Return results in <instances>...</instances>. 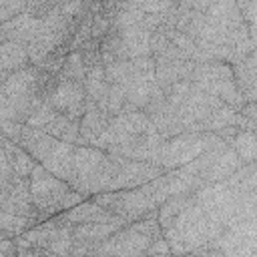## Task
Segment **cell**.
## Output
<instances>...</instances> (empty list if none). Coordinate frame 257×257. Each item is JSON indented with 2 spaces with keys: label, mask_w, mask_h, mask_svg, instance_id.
Returning <instances> with one entry per match:
<instances>
[{
  "label": "cell",
  "mask_w": 257,
  "mask_h": 257,
  "mask_svg": "<svg viewBox=\"0 0 257 257\" xmlns=\"http://www.w3.org/2000/svg\"><path fill=\"white\" fill-rule=\"evenodd\" d=\"M22 128L24 124L22 122H16V120H0V135L12 143H20V135H22Z\"/></svg>",
  "instance_id": "cell-20"
},
{
  "label": "cell",
  "mask_w": 257,
  "mask_h": 257,
  "mask_svg": "<svg viewBox=\"0 0 257 257\" xmlns=\"http://www.w3.org/2000/svg\"><path fill=\"white\" fill-rule=\"evenodd\" d=\"M72 155H74V145L58 141L52 155L46 157L40 165L50 175H54L56 179H60L64 183H70V179H72Z\"/></svg>",
  "instance_id": "cell-11"
},
{
  "label": "cell",
  "mask_w": 257,
  "mask_h": 257,
  "mask_svg": "<svg viewBox=\"0 0 257 257\" xmlns=\"http://www.w3.org/2000/svg\"><path fill=\"white\" fill-rule=\"evenodd\" d=\"M44 102H48L58 114H64L68 120L80 122V118H82V114L86 110L84 84L58 76L56 86L52 88V92L48 94V98Z\"/></svg>",
  "instance_id": "cell-6"
},
{
  "label": "cell",
  "mask_w": 257,
  "mask_h": 257,
  "mask_svg": "<svg viewBox=\"0 0 257 257\" xmlns=\"http://www.w3.org/2000/svg\"><path fill=\"white\" fill-rule=\"evenodd\" d=\"M28 179H30V199L38 211V223H42L50 217H56V215L80 205L82 201H86L84 195L72 191L68 187V183L50 175L42 165H36Z\"/></svg>",
  "instance_id": "cell-1"
},
{
  "label": "cell",
  "mask_w": 257,
  "mask_h": 257,
  "mask_svg": "<svg viewBox=\"0 0 257 257\" xmlns=\"http://www.w3.org/2000/svg\"><path fill=\"white\" fill-rule=\"evenodd\" d=\"M90 201L100 205L102 209L110 211L112 215L124 219L126 223L157 217V209L163 203L153 181L147 183V185L135 187V189L98 193V195H92Z\"/></svg>",
  "instance_id": "cell-2"
},
{
  "label": "cell",
  "mask_w": 257,
  "mask_h": 257,
  "mask_svg": "<svg viewBox=\"0 0 257 257\" xmlns=\"http://www.w3.org/2000/svg\"><path fill=\"white\" fill-rule=\"evenodd\" d=\"M46 251L44 249H38V247H22V249H16V257H44Z\"/></svg>",
  "instance_id": "cell-24"
},
{
  "label": "cell",
  "mask_w": 257,
  "mask_h": 257,
  "mask_svg": "<svg viewBox=\"0 0 257 257\" xmlns=\"http://www.w3.org/2000/svg\"><path fill=\"white\" fill-rule=\"evenodd\" d=\"M4 239H12L8 233H4V231H0V241H4Z\"/></svg>",
  "instance_id": "cell-26"
},
{
  "label": "cell",
  "mask_w": 257,
  "mask_h": 257,
  "mask_svg": "<svg viewBox=\"0 0 257 257\" xmlns=\"http://www.w3.org/2000/svg\"><path fill=\"white\" fill-rule=\"evenodd\" d=\"M239 114L249 118V120H257V106L255 102H245L241 108H239Z\"/></svg>",
  "instance_id": "cell-25"
},
{
  "label": "cell",
  "mask_w": 257,
  "mask_h": 257,
  "mask_svg": "<svg viewBox=\"0 0 257 257\" xmlns=\"http://www.w3.org/2000/svg\"><path fill=\"white\" fill-rule=\"evenodd\" d=\"M153 255H171V249H169L165 237H159V239H153V241H151V245H149L145 257H153Z\"/></svg>",
  "instance_id": "cell-22"
},
{
  "label": "cell",
  "mask_w": 257,
  "mask_h": 257,
  "mask_svg": "<svg viewBox=\"0 0 257 257\" xmlns=\"http://www.w3.org/2000/svg\"><path fill=\"white\" fill-rule=\"evenodd\" d=\"M54 116H56V110H54L48 102H42V104L30 114V118H28L24 124L30 126V128H36V131H42Z\"/></svg>",
  "instance_id": "cell-19"
},
{
  "label": "cell",
  "mask_w": 257,
  "mask_h": 257,
  "mask_svg": "<svg viewBox=\"0 0 257 257\" xmlns=\"http://www.w3.org/2000/svg\"><path fill=\"white\" fill-rule=\"evenodd\" d=\"M60 219L68 225H80V223H116V221H124L116 215H112L110 211L102 209L100 205L92 203L90 199L82 201L80 205L60 213ZM126 223V221H124Z\"/></svg>",
  "instance_id": "cell-8"
},
{
  "label": "cell",
  "mask_w": 257,
  "mask_h": 257,
  "mask_svg": "<svg viewBox=\"0 0 257 257\" xmlns=\"http://www.w3.org/2000/svg\"><path fill=\"white\" fill-rule=\"evenodd\" d=\"M28 64H30V60H28V52H26L24 44L14 42V40L0 44V70L2 72L12 74Z\"/></svg>",
  "instance_id": "cell-13"
},
{
  "label": "cell",
  "mask_w": 257,
  "mask_h": 257,
  "mask_svg": "<svg viewBox=\"0 0 257 257\" xmlns=\"http://www.w3.org/2000/svg\"><path fill=\"white\" fill-rule=\"evenodd\" d=\"M112 116H108L104 110H100L94 102H90L86 98V110L78 122V145L76 147H92L100 135L106 131L108 122H110Z\"/></svg>",
  "instance_id": "cell-7"
},
{
  "label": "cell",
  "mask_w": 257,
  "mask_h": 257,
  "mask_svg": "<svg viewBox=\"0 0 257 257\" xmlns=\"http://www.w3.org/2000/svg\"><path fill=\"white\" fill-rule=\"evenodd\" d=\"M56 145H58V141H56L54 137H50V135H46V133H42V131L30 128V126H26V124H24V128H22L20 143H18V147H20L22 151H26L38 165H40L46 157L52 155V151L56 149Z\"/></svg>",
  "instance_id": "cell-9"
},
{
  "label": "cell",
  "mask_w": 257,
  "mask_h": 257,
  "mask_svg": "<svg viewBox=\"0 0 257 257\" xmlns=\"http://www.w3.org/2000/svg\"><path fill=\"white\" fill-rule=\"evenodd\" d=\"M32 227H34V221H30L26 217H18V215H10V213L0 211V231L8 233L10 237L22 235L24 231H28Z\"/></svg>",
  "instance_id": "cell-17"
},
{
  "label": "cell",
  "mask_w": 257,
  "mask_h": 257,
  "mask_svg": "<svg viewBox=\"0 0 257 257\" xmlns=\"http://www.w3.org/2000/svg\"><path fill=\"white\" fill-rule=\"evenodd\" d=\"M42 133H46V135H50V137H54L56 141H62V143H70V145H78V122H74V120H68L64 114H58L56 112V116L42 128Z\"/></svg>",
  "instance_id": "cell-14"
},
{
  "label": "cell",
  "mask_w": 257,
  "mask_h": 257,
  "mask_svg": "<svg viewBox=\"0 0 257 257\" xmlns=\"http://www.w3.org/2000/svg\"><path fill=\"white\" fill-rule=\"evenodd\" d=\"M229 147L237 153V157H239V161H241L243 165L255 163V159H257V141H255V133H251V131H241V133L231 141Z\"/></svg>",
  "instance_id": "cell-16"
},
{
  "label": "cell",
  "mask_w": 257,
  "mask_h": 257,
  "mask_svg": "<svg viewBox=\"0 0 257 257\" xmlns=\"http://www.w3.org/2000/svg\"><path fill=\"white\" fill-rule=\"evenodd\" d=\"M0 257H16V243H14V237L0 241Z\"/></svg>",
  "instance_id": "cell-23"
},
{
  "label": "cell",
  "mask_w": 257,
  "mask_h": 257,
  "mask_svg": "<svg viewBox=\"0 0 257 257\" xmlns=\"http://www.w3.org/2000/svg\"><path fill=\"white\" fill-rule=\"evenodd\" d=\"M114 171L112 177L108 181V187L104 193L108 191H124V189H135L141 185H147L151 181H155L157 177H161L165 171L153 163H141V161H128V159H120L114 157Z\"/></svg>",
  "instance_id": "cell-5"
},
{
  "label": "cell",
  "mask_w": 257,
  "mask_h": 257,
  "mask_svg": "<svg viewBox=\"0 0 257 257\" xmlns=\"http://www.w3.org/2000/svg\"><path fill=\"white\" fill-rule=\"evenodd\" d=\"M44 257H60V255H54V253H48V251H46V255H44Z\"/></svg>",
  "instance_id": "cell-27"
},
{
  "label": "cell",
  "mask_w": 257,
  "mask_h": 257,
  "mask_svg": "<svg viewBox=\"0 0 257 257\" xmlns=\"http://www.w3.org/2000/svg\"><path fill=\"white\" fill-rule=\"evenodd\" d=\"M60 78L66 80H76V82H84V64L78 52H68L64 58V64L58 72Z\"/></svg>",
  "instance_id": "cell-18"
},
{
  "label": "cell",
  "mask_w": 257,
  "mask_h": 257,
  "mask_svg": "<svg viewBox=\"0 0 257 257\" xmlns=\"http://www.w3.org/2000/svg\"><path fill=\"white\" fill-rule=\"evenodd\" d=\"M151 241V237L137 231L128 223L126 227L114 231L112 235L96 243L86 257H145Z\"/></svg>",
  "instance_id": "cell-4"
},
{
  "label": "cell",
  "mask_w": 257,
  "mask_h": 257,
  "mask_svg": "<svg viewBox=\"0 0 257 257\" xmlns=\"http://www.w3.org/2000/svg\"><path fill=\"white\" fill-rule=\"evenodd\" d=\"M122 40L124 58L133 60L139 56H151V30L145 26H128V28H116Z\"/></svg>",
  "instance_id": "cell-10"
},
{
  "label": "cell",
  "mask_w": 257,
  "mask_h": 257,
  "mask_svg": "<svg viewBox=\"0 0 257 257\" xmlns=\"http://www.w3.org/2000/svg\"><path fill=\"white\" fill-rule=\"evenodd\" d=\"M26 10V2H0V26Z\"/></svg>",
  "instance_id": "cell-21"
},
{
  "label": "cell",
  "mask_w": 257,
  "mask_h": 257,
  "mask_svg": "<svg viewBox=\"0 0 257 257\" xmlns=\"http://www.w3.org/2000/svg\"><path fill=\"white\" fill-rule=\"evenodd\" d=\"M128 223L124 221H116V223H80V225H72V239H80L86 243H100L102 239H106L108 235H112L114 231L126 227Z\"/></svg>",
  "instance_id": "cell-12"
},
{
  "label": "cell",
  "mask_w": 257,
  "mask_h": 257,
  "mask_svg": "<svg viewBox=\"0 0 257 257\" xmlns=\"http://www.w3.org/2000/svg\"><path fill=\"white\" fill-rule=\"evenodd\" d=\"M219 145H227V143L221 141L215 133H181L173 139H167L161 145L157 165L163 171H173L189 165L205 151L215 149Z\"/></svg>",
  "instance_id": "cell-3"
},
{
  "label": "cell",
  "mask_w": 257,
  "mask_h": 257,
  "mask_svg": "<svg viewBox=\"0 0 257 257\" xmlns=\"http://www.w3.org/2000/svg\"><path fill=\"white\" fill-rule=\"evenodd\" d=\"M189 199H191L189 195H173V197L165 199L159 205V209H157V221L161 225V231H167L175 223V219L179 217V213L187 207Z\"/></svg>",
  "instance_id": "cell-15"
}]
</instances>
